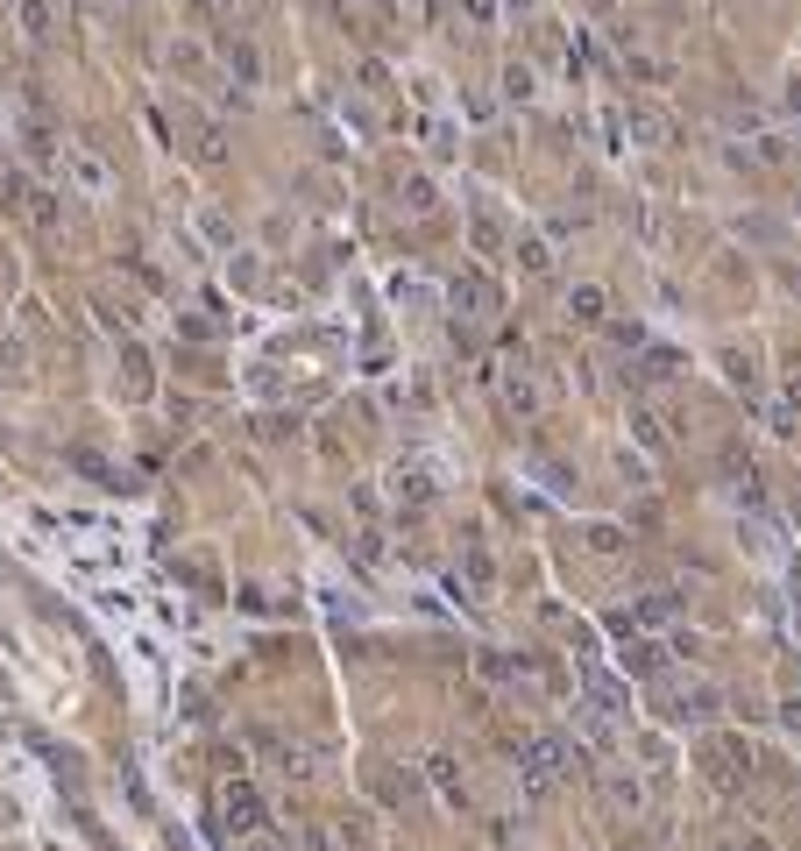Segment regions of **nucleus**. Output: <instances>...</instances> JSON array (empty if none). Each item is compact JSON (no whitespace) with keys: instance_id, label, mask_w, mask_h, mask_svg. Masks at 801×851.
<instances>
[{"instance_id":"nucleus-7","label":"nucleus","mask_w":801,"mask_h":851,"mask_svg":"<svg viewBox=\"0 0 801 851\" xmlns=\"http://www.w3.org/2000/svg\"><path fill=\"white\" fill-rule=\"evenodd\" d=\"M624 667H631V674H653V667H660V646H646V639H638V646L624 653Z\"/></svg>"},{"instance_id":"nucleus-2","label":"nucleus","mask_w":801,"mask_h":851,"mask_svg":"<svg viewBox=\"0 0 801 851\" xmlns=\"http://www.w3.org/2000/svg\"><path fill=\"white\" fill-rule=\"evenodd\" d=\"M64 171L78 178V192H86V199H100V192L114 185V178H107V164L93 157V149H64Z\"/></svg>"},{"instance_id":"nucleus-12","label":"nucleus","mask_w":801,"mask_h":851,"mask_svg":"<svg viewBox=\"0 0 801 851\" xmlns=\"http://www.w3.org/2000/svg\"><path fill=\"white\" fill-rule=\"evenodd\" d=\"M745 851H766V844H745Z\"/></svg>"},{"instance_id":"nucleus-5","label":"nucleus","mask_w":801,"mask_h":851,"mask_svg":"<svg viewBox=\"0 0 801 851\" xmlns=\"http://www.w3.org/2000/svg\"><path fill=\"white\" fill-rule=\"evenodd\" d=\"M568 313H575V320H589V327H596V320H603V291H596V284H582V291H575V298H568Z\"/></svg>"},{"instance_id":"nucleus-10","label":"nucleus","mask_w":801,"mask_h":851,"mask_svg":"<svg viewBox=\"0 0 801 851\" xmlns=\"http://www.w3.org/2000/svg\"><path fill=\"white\" fill-rule=\"evenodd\" d=\"M518 256H525V270H532V277H546V263H553V256H546V242H525Z\"/></svg>"},{"instance_id":"nucleus-8","label":"nucleus","mask_w":801,"mask_h":851,"mask_svg":"<svg viewBox=\"0 0 801 851\" xmlns=\"http://www.w3.org/2000/svg\"><path fill=\"white\" fill-rule=\"evenodd\" d=\"M504 398H511L518 412H539V391H532V383H525V376H511V383H504Z\"/></svg>"},{"instance_id":"nucleus-6","label":"nucleus","mask_w":801,"mask_h":851,"mask_svg":"<svg viewBox=\"0 0 801 851\" xmlns=\"http://www.w3.org/2000/svg\"><path fill=\"white\" fill-rule=\"evenodd\" d=\"M29 220L43 227V235H57V192H29Z\"/></svg>"},{"instance_id":"nucleus-11","label":"nucleus","mask_w":801,"mask_h":851,"mask_svg":"<svg viewBox=\"0 0 801 851\" xmlns=\"http://www.w3.org/2000/svg\"><path fill=\"white\" fill-rule=\"evenodd\" d=\"M234 851H284L277 837H263V830H249V837H234Z\"/></svg>"},{"instance_id":"nucleus-9","label":"nucleus","mask_w":801,"mask_h":851,"mask_svg":"<svg viewBox=\"0 0 801 851\" xmlns=\"http://www.w3.org/2000/svg\"><path fill=\"white\" fill-rule=\"evenodd\" d=\"M426 766H433V781H440V788H447V795L461 802V781H454V759H426Z\"/></svg>"},{"instance_id":"nucleus-1","label":"nucleus","mask_w":801,"mask_h":851,"mask_svg":"<svg viewBox=\"0 0 801 851\" xmlns=\"http://www.w3.org/2000/svg\"><path fill=\"white\" fill-rule=\"evenodd\" d=\"M220 816H227L234 837H249V830H263V795H256L249 781H227V788H220Z\"/></svg>"},{"instance_id":"nucleus-4","label":"nucleus","mask_w":801,"mask_h":851,"mask_svg":"<svg viewBox=\"0 0 801 851\" xmlns=\"http://www.w3.org/2000/svg\"><path fill=\"white\" fill-rule=\"evenodd\" d=\"M603 795H610V809H638V802H646V788H638L631 773H603Z\"/></svg>"},{"instance_id":"nucleus-3","label":"nucleus","mask_w":801,"mask_h":851,"mask_svg":"<svg viewBox=\"0 0 801 851\" xmlns=\"http://www.w3.org/2000/svg\"><path fill=\"white\" fill-rule=\"evenodd\" d=\"M454 305H461L468 320H490V313H497V291H490L483 277H461V284H454Z\"/></svg>"}]
</instances>
